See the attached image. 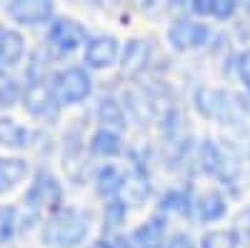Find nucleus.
Here are the masks:
<instances>
[{"instance_id": "9d476101", "label": "nucleus", "mask_w": 250, "mask_h": 248, "mask_svg": "<svg viewBox=\"0 0 250 248\" xmlns=\"http://www.w3.org/2000/svg\"><path fill=\"white\" fill-rule=\"evenodd\" d=\"M8 10L18 23H28V25L43 23V20H48L53 15V5L40 3V0H33V3H13Z\"/></svg>"}, {"instance_id": "ddd939ff", "label": "nucleus", "mask_w": 250, "mask_h": 248, "mask_svg": "<svg viewBox=\"0 0 250 248\" xmlns=\"http://www.w3.org/2000/svg\"><path fill=\"white\" fill-rule=\"evenodd\" d=\"M90 151L95 156H103V158H113L123 151V140L115 131H108V128H100L93 133L90 138Z\"/></svg>"}, {"instance_id": "f03ea898", "label": "nucleus", "mask_w": 250, "mask_h": 248, "mask_svg": "<svg viewBox=\"0 0 250 248\" xmlns=\"http://www.w3.org/2000/svg\"><path fill=\"white\" fill-rule=\"evenodd\" d=\"M90 75L83 68H65L53 80V95L60 103H80L90 95Z\"/></svg>"}, {"instance_id": "5701e85b", "label": "nucleus", "mask_w": 250, "mask_h": 248, "mask_svg": "<svg viewBox=\"0 0 250 248\" xmlns=\"http://www.w3.org/2000/svg\"><path fill=\"white\" fill-rule=\"evenodd\" d=\"M165 248H195V241H193V236L190 233H175V236H170V241L165 243Z\"/></svg>"}, {"instance_id": "a211bd4d", "label": "nucleus", "mask_w": 250, "mask_h": 248, "mask_svg": "<svg viewBox=\"0 0 250 248\" xmlns=\"http://www.w3.org/2000/svg\"><path fill=\"white\" fill-rule=\"evenodd\" d=\"M23 53V40L13 30H0V60L3 63H15Z\"/></svg>"}, {"instance_id": "4468645a", "label": "nucleus", "mask_w": 250, "mask_h": 248, "mask_svg": "<svg viewBox=\"0 0 250 248\" xmlns=\"http://www.w3.org/2000/svg\"><path fill=\"white\" fill-rule=\"evenodd\" d=\"M195 205H198V213H200L203 221H220V218L225 216V211H228V201H225V196L218 193V191L203 193Z\"/></svg>"}, {"instance_id": "7ed1b4c3", "label": "nucleus", "mask_w": 250, "mask_h": 248, "mask_svg": "<svg viewBox=\"0 0 250 248\" xmlns=\"http://www.w3.org/2000/svg\"><path fill=\"white\" fill-rule=\"evenodd\" d=\"M208 38H210V28L205 23H195V20H188V18L175 20L168 30V43L173 45V50H180V53L205 45Z\"/></svg>"}, {"instance_id": "412c9836", "label": "nucleus", "mask_w": 250, "mask_h": 248, "mask_svg": "<svg viewBox=\"0 0 250 248\" xmlns=\"http://www.w3.org/2000/svg\"><path fill=\"white\" fill-rule=\"evenodd\" d=\"M160 211L165 213H188L190 211V196L185 191H168L160 198Z\"/></svg>"}, {"instance_id": "dca6fc26", "label": "nucleus", "mask_w": 250, "mask_h": 248, "mask_svg": "<svg viewBox=\"0 0 250 248\" xmlns=\"http://www.w3.org/2000/svg\"><path fill=\"white\" fill-rule=\"evenodd\" d=\"M98 120L103 123V128H123L125 126V111L115 98H103L98 106Z\"/></svg>"}, {"instance_id": "2eb2a0df", "label": "nucleus", "mask_w": 250, "mask_h": 248, "mask_svg": "<svg viewBox=\"0 0 250 248\" xmlns=\"http://www.w3.org/2000/svg\"><path fill=\"white\" fill-rule=\"evenodd\" d=\"M25 173H28L25 160H20V158H3V160H0V193L10 191L13 185H18L20 180L25 178Z\"/></svg>"}, {"instance_id": "4be33fe9", "label": "nucleus", "mask_w": 250, "mask_h": 248, "mask_svg": "<svg viewBox=\"0 0 250 248\" xmlns=\"http://www.w3.org/2000/svg\"><path fill=\"white\" fill-rule=\"evenodd\" d=\"M125 216H128V205L123 203V198H110L105 203V225L115 228V225L125 221Z\"/></svg>"}, {"instance_id": "0eeeda50", "label": "nucleus", "mask_w": 250, "mask_h": 248, "mask_svg": "<svg viewBox=\"0 0 250 248\" xmlns=\"http://www.w3.org/2000/svg\"><path fill=\"white\" fill-rule=\"evenodd\" d=\"M83 40H85V33H83V28L75 23V20H58V23H53L50 28V43L62 50V53H70L75 48L83 45Z\"/></svg>"}, {"instance_id": "f8f14e48", "label": "nucleus", "mask_w": 250, "mask_h": 248, "mask_svg": "<svg viewBox=\"0 0 250 248\" xmlns=\"http://www.w3.org/2000/svg\"><path fill=\"white\" fill-rule=\"evenodd\" d=\"M123 183H125V176L115 168V165H103L95 176V191L103 196V198H115L120 191H123Z\"/></svg>"}, {"instance_id": "f3484780", "label": "nucleus", "mask_w": 250, "mask_h": 248, "mask_svg": "<svg viewBox=\"0 0 250 248\" xmlns=\"http://www.w3.org/2000/svg\"><path fill=\"white\" fill-rule=\"evenodd\" d=\"M238 10V3L233 0H195L193 13L198 15H213V18H230Z\"/></svg>"}, {"instance_id": "6e6552de", "label": "nucleus", "mask_w": 250, "mask_h": 248, "mask_svg": "<svg viewBox=\"0 0 250 248\" xmlns=\"http://www.w3.org/2000/svg\"><path fill=\"white\" fill-rule=\"evenodd\" d=\"M130 243L133 248H165V218L153 216L150 221L138 225L130 236Z\"/></svg>"}, {"instance_id": "20e7f679", "label": "nucleus", "mask_w": 250, "mask_h": 248, "mask_svg": "<svg viewBox=\"0 0 250 248\" xmlns=\"http://www.w3.org/2000/svg\"><path fill=\"white\" fill-rule=\"evenodd\" d=\"M150 55H153L150 40H143V38L130 40V43L125 45V50H123V63H120L123 73L130 75V78H133V75H140L145 68H148Z\"/></svg>"}, {"instance_id": "6ab92c4d", "label": "nucleus", "mask_w": 250, "mask_h": 248, "mask_svg": "<svg viewBox=\"0 0 250 248\" xmlns=\"http://www.w3.org/2000/svg\"><path fill=\"white\" fill-rule=\"evenodd\" d=\"M200 248H238V236L230 228L208 231L200 241Z\"/></svg>"}, {"instance_id": "393cba45", "label": "nucleus", "mask_w": 250, "mask_h": 248, "mask_svg": "<svg viewBox=\"0 0 250 248\" xmlns=\"http://www.w3.org/2000/svg\"><path fill=\"white\" fill-rule=\"evenodd\" d=\"M13 95H15V88L8 83V90L3 88L0 90V106H10V100H13Z\"/></svg>"}, {"instance_id": "9b49d317", "label": "nucleus", "mask_w": 250, "mask_h": 248, "mask_svg": "<svg viewBox=\"0 0 250 248\" xmlns=\"http://www.w3.org/2000/svg\"><path fill=\"white\" fill-rule=\"evenodd\" d=\"M25 106L35 115L55 113V95L43 86V83H33V86L25 90Z\"/></svg>"}, {"instance_id": "f257e3e1", "label": "nucleus", "mask_w": 250, "mask_h": 248, "mask_svg": "<svg viewBox=\"0 0 250 248\" xmlns=\"http://www.w3.org/2000/svg\"><path fill=\"white\" fill-rule=\"evenodd\" d=\"M90 231V216L78 208H62L53 213L43 228V243L48 248H75Z\"/></svg>"}, {"instance_id": "b1692460", "label": "nucleus", "mask_w": 250, "mask_h": 248, "mask_svg": "<svg viewBox=\"0 0 250 248\" xmlns=\"http://www.w3.org/2000/svg\"><path fill=\"white\" fill-rule=\"evenodd\" d=\"M238 73H240L243 83H245L248 90H250V50H245V53L238 58Z\"/></svg>"}, {"instance_id": "aec40b11", "label": "nucleus", "mask_w": 250, "mask_h": 248, "mask_svg": "<svg viewBox=\"0 0 250 248\" xmlns=\"http://www.w3.org/2000/svg\"><path fill=\"white\" fill-rule=\"evenodd\" d=\"M198 163H200V171H205V173L220 171V148L213 140H203V146L198 151Z\"/></svg>"}, {"instance_id": "a878e982", "label": "nucleus", "mask_w": 250, "mask_h": 248, "mask_svg": "<svg viewBox=\"0 0 250 248\" xmlns=\"http://www.w3.org/2000/svg\"><path fill=\"white\" fill-rule=\"evenodd\" d=\"M90 248H113V246H110L108 241H98V243H93Z\"/></svg>"}, {"instance_id": "39448f33", "label": "nucleus", "mask_w": 250, "mask_h": 248, "mask_svg": "<svg viewBox=\"0 0 250 248\" xmlns=\"http://www.w3.org/2000/svg\"><path fill=\"white\" fill-rule=\"evenodd\" d=\"M118 58V40L113 35H98L85 45V63L90 68H108Z\"/></svg>"}, {"instance_id": "423d86ee", "label": "nucleus", "mask_w": 250, "mask_h": 248, "mask_svg": "<svg viewBox=\"0 0 250 248\" xmlns=\"http://www.w3.org/2000/svg\"><path fill=\"white\" fill-rule=\"evenodd\" d=\"M28 203L33 205V208H45V205L55 208V205L60 203V185H58V180L50 173L40 171L35 183H33V188H30V193H28Z\"/></svg>"}, {"instance_id": "1a4fd4ad", "label": "nucleus", "mask_w": 250, "mask_h": 248, "mask_svg": "<svg viewBox=\"0 0 250 248\" xmlns=\"http://www.w3.org/2000/svg\"><path fill=\"white\" fill-rule=\"evenodd\" d=\"M123 203L125 205H133V208H138V205H143L145 201H148L150 196V183H148V176H145L140 168L130 171L128 176H125V183H123Z\"/></svg>"}]
</instances>
